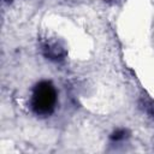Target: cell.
<instances>
[{
    "label": "cell",
    "mask_w": 154,
    "mask_h": 154,
    "mask_svg": "<svg viewBox=\"0 0 154 154\" xmlns=\"http://www.w3.org/2000/svg\"><path fill=\"white\" fill-rule=\"evenodd\" d=\"M57 102V90L48 81L37 83L34 88L31 106L32 109L40 116H48L54 111Z\"/></svg>",
    "instance_id": "obj_1"
},
{
    "label": "cell",
    "mask_w": 154,
    "mask_h": 154,
    "mask_svg": "<svg viewBox=\"0 0 154 154\" xmlns=\"http://www.w3.org/2000/svg\"><path fill=\"white\" fill-rule=\"evenodd\" d=\"M46 55L49 58V59H53V60H60L63 59V51L58 47H48L47 48V52H46Z\"/></svg>",
    "instance_id": "obj_2"
},
{
    "label": "cell",
    "mask_w": 154,
    "mask_h": 154,
    "mask_svg": "<svg viewBox=\"0 0 154 154\" xmlns=\"http://www.w3.org/2000/svg\"><path fill=\"white\" fill-rule=\"evenodd\" d=\"M126 131L125 130H117V131H114L112 135H111V138L113 140V141H120V140H123V138H125L126 137Z\"/></svg>",
    "instance_id": "obj_3"
},
{
    "label": "cell",
    "mask_w": 154,
    "mask_h": 154,
    "mask_svg": "<svg viewBox=\"0 0 154 154\" xmlns=\"http://www.w3.org/2000/svg\"><path fill=\"white\" fill-rule=\"evenodd\" d=\"M6 1H12V0H6Z\"/></svg>",
    "instance_id": "obj_4"
}]
</instances>
